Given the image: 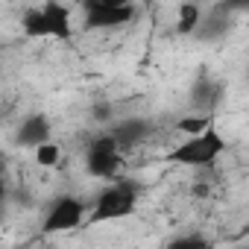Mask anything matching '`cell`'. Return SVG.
I'll list each match as a JSON object with an SVG mask.
<instances>
[{
    "label": "cell",
    "instance_id": "15",
    "mask_svg": "<svg viewBox=\"0 0 249 249\" xmlns=\"http://www.w3.org/2000/svg\"><path fill=\"white\" fill-rule=\"evenodd\" d=\"M243 234H249V226H246V229H243Z\"/></svg>",
    "mask_w": 249,
    "mask_h": 249
},
{
    "label": "cell",
    "instance_id": "9",
    "mask_svg": "<svg viewBox=\"0 0 249 249\" xmlns=\"http://www.w3.org/2000/svg\"><path fill=\"white\" fill-rule=\"evenodd\" d=\"M231 12H234V3H217L208 15H202V24L196 30V38L202 41H217L223 38L229 30H231Z\"/></svg>",
    "mask_w": 249,
    "mask_h": 249
},
{
    "label": "cell",
    "instance_id": "1",
    "mask_svg": "<svg viewBox=\"0 0 249 249\" xmlns=\"http://www.w3.org/2000/svg\"><path fill=\"white\" fill-rule=\"evenodd\" d=\"M24 36L27 38H53V41H71L73 38V24H71V9L65 3H50L33 6L24 12Z\"/></svg>",
    "mask_w": 249,
    "mask_h": 249
},
{
    "label": "cell",
    "instance_id": "16",
    "mask_svg": "<svg viewBox=\"0 0 249 249\" xmlns=\"http://www.w3.org/2000/svg\"><path fill=\"white\" fill-rule=\"evenodd\" d=\"M243 249H249V246H243Z\"/></svg>",
    "mask_w": 249,
    "mask_h": 249
},
{
    "label": "cell",
    "instance_id": "8",
    "mask_svg": "<svg viewBox=\"0 0 249 249\" xmlns=\"http://www.w3.org/2000/svg\"><path fill=\"white\" fill-rule=\"evenodd\" d=\"M153 132L150 120L147 117H120L114 126H111V138L120 144V150H132L141 141H147Z\"/></svg>",
    "mask_w": 249,
    "mask_h": 249
},
{
    "label": "cell",
    "instance_id": "6",
    "mask_svg": "<svg viewBox=\"0 0 249 249\" xmlns=\"http://www.w3.org/2000/svg\"><path fill=\"white\" fill-rule=\"evenodd\" d=\"M82 9L88 30H111L135 18V6L123 3V0H88V3H82Z\"/></svg>",
    "mask_w": 249,
    "mask_h": 249
},
{
    "label": "cell",
    "instance_id": "13",
    "mask_svg": "<svg viewBox=\"0 0 249 249\" xmlns=\"http://www.w3.org/2000/svg\"><path fill=\"white\" fill-rule=\"evenodd\" d=\"M164 249H211V243H208V237H202V234H179V237H173Z\"/></svg>",
    "mask_w": 249,
    "mask_h": 249
},
{
    "label": "cell",
    "instance_id": "12",
    "mask_svg": "<svg viewBox=\"0 0 249 249\" xmlns=\"http://www.w3.org/2000/svg\"><path fill=\"white\" fill-rule=\"evenodd\" d=\"M214 126V117L208 114H194V117H179L176 120V132H182L185 138H194V135H202Z\"/></svg>",
    "mask_w": 249,
    "mask_h": 249
},
{
    "label": "cell",
    "instance_id": "3",
    "mask_svg": "<svg viewBox=\"0 0 249 249\" xmlns=\"http://www.w3.org/2000/svg\"><path fill=\"white\" fill-rule=\"evenodd\" d=\"M138 205V188L132 182H111L108 188L100 191L94 208H91V223H114V220H126L135 214Z\"/></svg>",
    "mask_w": 249,
    "mask_h": 249
},
{
    "label": "cell",
    "instance_id": "2",
    "mask_svg": "<svg viewBox=\"0 0 249 249\" xmlns=\"http://www.w3.org/2000/svg\"><path fill=\"white\" fill-rule=\"evenodd\" d=\"M223 153H226V138L217 132V126H211L202 135L179 141L164 156V161L167 164H179V167H211Z\"/></svg>",
    "mask_w": 249,
    "mask_h": 249
},
{
    "label": "cell",
    "instance_id": "4",
    "mask_svg": "<svg viewBox=\"0 0 249 249\" xmlns=\"http://www.w3.org/2000/svg\"><path fill=\"white\" fill-rule=\"evenodd\" d=\"M120 164H123V150L111 138V132L97 135L88 144V150H85V173L88 176H94V179H114Z\"/></svg>",
    "mask_w": 249,
    "mask_h": 249
},
{
    "label": "cell",
    "instance_id": "7",
    "mask_svg": "<svg viewBox=\"0 0 249 249\" xmlns=\"http://www.w3.org/2000/svg\"><path fill=\"white\" fill-rule=\"evenodd\" d=\"M223 94H226L223 91V82L214 73H208V68H199L196 76H194V82H191V106L199 114L214 117L217 106L223 103Z\"/></svg>",
    "mask_w": 249,
    "mask_h": 249
},
{
    "label": "cell",
    "instance_id": "5",
    "mask_svg": "<svg viewBox=\"0 0 249 249\" xmlns=\"http://www.w3.org/2000/svg\"><path fill=\"white\" fill-rule=\"evenodd\" d=\"M85 202L79 199V196H59L50 208H47V214H44V220H41V234H62V231H73V229H79L82 226V220H85Z\"/></svg>",
    "mask_w": 249,
    "mask_h": 249
},
{
    "label": "cell",
    "instance_id": "14",
    "mask_svg": "<svg viewBox=\"0 0 249 249\" xmlns=\"http://www.w3.org/2000/svg\"><path fill=\"white\" fill-rule=\"evenodd\" d=\"M59 159H62V150H59V144H53V141L36 150V161H38L41 167H56Z\"/></svg>",
    "mask_w": 249,
    "mask_h": 249
},
{
    "label": "cell",
    "instance_id": "11",
    "mask_svg": "<svg viewBox=\"0 0 249 249\" xmlns=\"http://www.w3.org/2000/svg\"><path fill=\"white\" fill-rule=\"evenodd\" d=\"M199 24H202V6H196V3L179 6V27H176L179 36H196Z\"/></svg>",
    "mask_w": 249,
    "mask_h": 249
},
{
    "label": "cell",
    "instance_id": "10",
    "mask_svg": "<svg viewBox=\"0 0 249 249\" xmlns=\"http://www.w3.org/2000/svg\"><path fill=\"white\" fill-rule=\"evenodd\" d=\"M53 141V126H50V120L44 114H30L24 117V123L18 126V144L21 147H30L33 153L44 144Z\"/></svg>",
    "mask_w": 249,
    "mask_h": 249
}]
</instances>
